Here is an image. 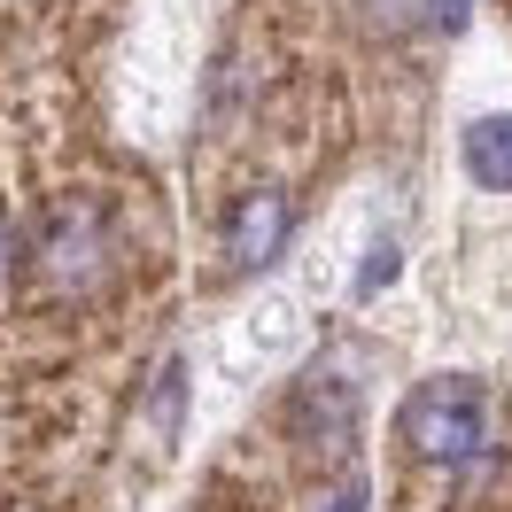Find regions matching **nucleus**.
<instances>
[{"label": "nucleus", "mask_w": 512, "mask_h": 512, "mask_svg": "<svg viewBox=\"0 0 512 512\" xmlns=\"http://www.w3.org/2000/svg\"><path fill=\"white\" fill-rule=\"evenodd\" d=\"M280 241H288V194H249L241 202V218H233V256L241 264H264V256H280Z\"/></svg>", "instance_id": "obj_2"}, {"label": "nucleus", "mask_w": 512, "mask_h": 512, "mask_svg": "<svg viewBox=\"0 0 512 512\" xmlns=\"http://www.w3.org/2000/svg\"><path fill=\"white\" fill-rule=\"evenodd\" d=\"M466 163H474L481 187L512 194V117H489V125L466 132Z\"/></svg>", "instance_id": "obj_3"}, {"label": "nucleus", "mask_w": 512, "mask_h": 512, "mask_svg": "<svg viewBox=\"0 0 512 512\" xmlns=\"http://www.w3.org/2000/svg\"><path fill=\"white\" fill-rule=\"evenodd\" d=\"M396 443H404L412 466H427L443 481H466V474H489L512 450V412L497 388L466 381V373H435V381H419L404 396Z\"/></svg>", "instance_id": "obj_1"}]
</instances>
